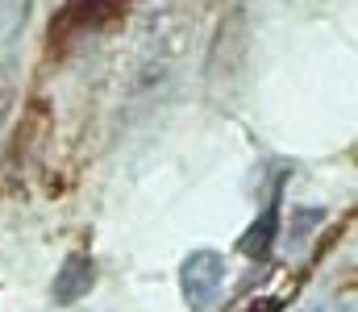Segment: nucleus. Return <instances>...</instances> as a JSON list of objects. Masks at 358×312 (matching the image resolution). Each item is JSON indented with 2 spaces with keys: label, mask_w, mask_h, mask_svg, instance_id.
Listing matches in <instances>:
<instances>
[{
  "label": "nucleus",
  "mask_w": 358,
  "mask_h": 312,
  "mask_svg": "<svg viewBox=\"0 0 358 312\" xmlns=\"http://www.w3.org/2000/svg\"><path fill=\"white\" fill-rule=\"evenodd\" d=\"M221 283H225V262L221 254L213 250H196L187 254V262L179 267V288H183V300L192 312H204L217 296H221Z\"/></svg>",
  "instance_id": "nucleus-1"
},
{
  "label": "nucleus",
  "mask_w": 358,
  "mask_h": 312,
  "mask_svg": "<svg viewBox=\"0 0 358 312\" xmlns=\"http://www.w3.org/2000/svg\"><path fill=\"white\" fill-rule=\"evenodd\" d=\"M34 0H0V50H8L29 25Z\"/></svg>",
  "instance_id": "nucleus-4"
},
{
  "label": "nucleus",
  "mask_w": 358,
  "mask_h": 312,
  "mask_svg": "<svg viewBox=\"0 0 358 312\" xmlns=\"http://www.w3.org/2000/svg\"><path fill=\"white\" fill-rule=\"evenodd\" d=\"M246 312H275V300H259L255 309H246Z\"/></svg>",
  "instance_id": "nucleus-7"
},
{
  "label": "nucleus",
  "mask_w": 358,
  "mask_h": 312,
  "mask_svg": "<svg viewBox=\"0 0 358 312\" xmlns=\"http://www.w3.org/2000/svg\"><path fill=\"white\" fill-rule=\"evenodd\" d=\"M117 8H121V0H67V8H63V25L96 29V25L108 21Z\"/></svg>",
  "instance_id": "nucleus-3"
},
{
  "label": "nucleus",
  "mask_w": 358,
  "mask_h": 312,
  "mask_svg": "<svg viewBox=\"0 0 358 312\" xmlns=\"http://www.w3.org/2000/svg\"><path fill=\"white\" fill-rule=\"evenodd\" d=\"M92 258L84 250H76V254H67V262L59 267V275H55V288H50V296H55V304H76V300H84L92 288Z\"/></svg>",
  "instance_id": "nucleus-2"
},
{
  "label": "nucleus",
  "mask_w": 358,
  "mask_h": 312,
  "mask_svg": "<svg viewBox=\"0 0 358 312\" xmlns=\"http://www.w3.org/2000/svg\"><path fill=\"white\" fill-rule=\"evenodd\" d=\"M271 237H275V208L271 212H263L259 221H255V229L242 237V254H267V246H271Z\"/></svg>",
  "instance_id": "nucleus-5"
},
{
  "label": "nucleus",
  "mask_w": 358,
  "mask_h": 312,
  "mask_svg": "<svg viewBox=\"0 0 358 312\" xmlns=\"http://www.w3.org/2000/svg\"><path fill=\"white\" fill-rule=\"evenodd\" d=\"M17 92H21V75H17V67L8 59H0V129H4V121H8V112L17 104Z\"/></svg>",
  "instance_id": "nucleus-6"
}]
</instances>
